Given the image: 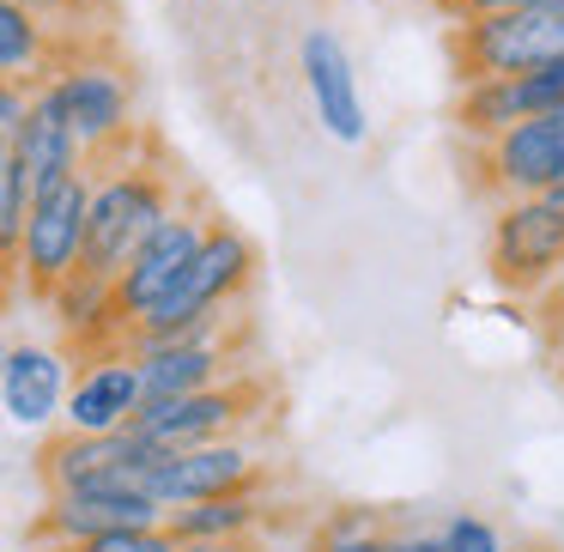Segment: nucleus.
<instances>
[{"instance_id": "27", "label": "nucleus", "mask_w": 564, "mask_h": 552, "mask_svg": "<svg viewBox=\"0 0 564 552\" xmlns=\"http://www.w3.org/2000/svg\"><path fill=\"white\" fill-rule=\"evenodd\" d=\"M25 104H31V86H19V79H7V74H0V147H13Z\"/></svg>"}, {"instance_id": "13", "label": "nucleus", "mask_w": 564, "mask_h": 552, "mask_svg": "<svg viewBox=\"0 0 564 552\" xmlns=\"http://www.w3.org/2000/svg\"><path fill=\"white\" fill-rule=\"evenodd\" d=\"M237 328V322H231ZM231 328H213V334H171V340H140L128 346L140 365V389L147 401L159 394H188V389H213V382L237 377V340Z\"/></svg>"}, {"instance_id": "18", "label": "nucleus", "mask_w": 564, "mask_h": 552, "mask_svg": "<svg viewBox=\"0 0 564 552\" xmlns=\"http://www.w3.org/2000/svg\"><path fill=\"white\" fill-rule=\"evenodd\" d=\"M43 304H50L55 322H62L67 353L86 358V353H104V346H122V316H116V292H110L104 273L74 268Z\"/></svg>"}, {"instance_id": "3", "label": "nucleus", "mask_w": 564, "mask_h": 552, "mask_svg": "<svg viewBox=\"0 0 564 552\" xmlns=\"http://www.w3.org/2000/svg\"><path fill=\"white\" fill-rule=\"evenodd\" d=\"M43 91H50L55 110L74 128L79 152H86V171L134 152V140H140L134 134V79L122 74V62L91 55L86 43H74V50L62 55V67L43 79Z\"/></svg>"}, {"instance_id": "16", "label": "nucleus", "mask_w": 564, "mask_h": 552, "mask_svg": "<svg viewBox=\"0 0 564 552\" xmlns=\"http://www.w3.org/2000/svg\"><path fill=\"white\" fill-rule=\"evenodd\" d=\"M140 522H164V510L140 491H50L31 522V540L43 546H74V540L110 534V528H140Z\"/></svg>"}, {"instance_id": "15", "label": "nucleus", "mask_w": 564, "mask_h": 552, "mask_svg": "<svg viewBox=\"0 0 564 552\" xmlns=\"http://www.w3.org/2000/svg\"><path fill=\"white\" fill-rule=\"evenodd\" d=\"M67 382H74V353L43 340H19L7 346V365H0V413L25 431H43L62 419Z\"/></svg>"}, {"instance_id": "21", "label": "nucleus", "mask_w": 564, "mask_h": 552, "mask_svg": "<svg viewBox=\"0 0 564 552\" xmlns=\"http://www.w3.org/2000/svg\"><path fill=\"white\" fill-rule=\"evenodd\" d=\"M498 79H503V98H510L516 122L522 116H564V55L522 67V74H498Z\"/></svg>"}, {"instance_id": "6", "label": "nucleus", "mask_w": 564, "mask_h": 552, "mask_svg": "<svg viewBox=\"0 0 564 552\" xmlns=\"http://www.w3.org/2000/svg\"><path fill=\"white\" fill-rule=\"evenodd\" d=\"M443 50H449L455 79L522 74V67L564 55V7H528L522 0V7H503V13L467 19V25H449Z\"/></svg>"}, {"instance_id": "22", "label": "nucleus", "mask_w": 564, "mask_h": 552, "mask_svg": "<svg viewBox=\"0 0 564 552\" xmlns=\"http://www.w3.org/2000/svg\"><path fill=\"white\" fill-rule=\"evenodd\" d=\"M43 552H176V534L164 522H140V528H110V534L74 540V546H43Z\"/></svg>"}, {"instance_id": "33", "label": "nucleus", "mask_w": 564, "mask_h": 552, "mask_svg": "<svg viewBox=\"0 0 564 552\" xmlns=\"http://www.w3.org/2000/svg\"><path fill=\"white\" fill-rule=\"evenodd\" d=\"M19 292V280H13V256H7V249H0V304H7V297Z\"/></svg>"}, {"instance_id": "25", "label": "nucleus", "mask_w": 564, "mask_h": 552, "mask_svg": "<svg viewBox=\"0 0 564 552\" xmlns=\"http://www.w3.org/2000/svg\"><path fill=\"white\" fill-rule=\"evenodd\" d=\"M19 7H25V13H37L55 37H67L74 25H86V19L98 13L104 0H19ZM67 43H74V37H67Z\"/></svg>"}, {"instance_id": "32", "label": "nucleus", "mask_w": 564, "mask_h": 552, "mask_svg": "<svg viewBox=\"0 0 564 552\" xmlns=\"http://www.w3.org/2000/svg\"><path fill=\"white\" fill-rule=\"evenodd\" d=\"M394 552H443L437 534H394Z\"/></svg>"}, {"instance_id": "1", "label": "nucleus", "mask_w": 564, "mask_h": 552, "mask_svg": "<svg viewBox=\"0 0 564 552\" xmlns=\"http://www.w3.org/2000/svg\"><path fill=\"white\" fill-rule=\"evenodd\" d=\"M256 280V243H249L237 225L213 219L200 249L188 256L183 280L122 334V346H140V340H171V334H213V328H231V310L237 297L249 292Z\"/></svg>"}, {"instance_id": "34", "label": "nucleus", "mask_w": 564, "mask_h": 552, "mask_svg": "<svg viewBox=\"0 0 564 552\" xmlns=\"http://www.w3.org/2000/svg\"><path fill=\"white\" fill-rule=\"evenodd\" d=\"M546 195H552V201H558V207H564V176H558V183H552V188H546Z\"/></svg>"}, {"instance_id": "23", "label": "nucleus", "mask_w": 564, "mask_h": 552, "mask_svg": "<svg viewBox=\"0 0 564 552\" xmlns=\"http://www.w3.org/2000/svg\"><path fill=\"white\" fill-rule=\"evenodd\" d=\"M25 207H31V188H25V176H19V159H13V147H0V249H7V256L19 249Z\"/></svg>"}, {"instance_id": "7", "label": "nucleus", "mask_w": 564, "mask_h": 552, "mask_svg": "<svg viewBox=\"0 0 564 552\" xmlns=\"http://www.w3.org/2000/svg\"><path fill=\"white\" fill-rule=\"evenodd\" d=\"M86 195H91V171H79V176H62L55 188H43V195H31V207H25L19 249H13V280L37 304L79 268V249H86Z\"/></svg>"}, {"instance_id": "28", "label": "nucleus", "mask_w": 564, "mask_h": 552, "mask_svg": "<svg viewBox=\"0 0 564 552\" xmlns=\"http://www.w3.org/2000/svg\"><path fill=\"white\" fill-rule=\"evenodd\" d=\"M534 304H540V328H546L552 353H558V370H564V285H546Z\"/></svg>"}, {"instance_id": "8", "label": "nucleus", "mask_w": 564, "mask_h": 552, "mask_svg": "<svg viewBox=\"0 0 564 552\" xmlns=\"http://www.w3.org/2000/svg\"><path fill=\"white\" fill-rule=\"evenodd\" d=\"M564 176V116H522L474 147V188L486 201L546 195Z\"/></svg>"}, {"instance_id": "11", "label": "nucleus", "mask_w": 564, "mask_h": 552, "mask_svg": "<svg viewBox=\"0 0 564 552\" xmlns=\"http://www.w3.org/2000/svg\"><path fill=\"white\" fill-rule=\"evenodd\" d=\"M207 225H213V213L183 207V201H176V207L159 219V231H152L147 243H140L134 256L122 261V273L110 280V292H116V316H122V334L134 328V322L147 316V310L159 304V297L171 292L176 280H183V268H188V256L200 249Z\"/></svg>"}, {"instance_id": "29", "label": "nucleus", "mask_w": 564, "mask_h": 552, "mask_svg": "<svg viewBox=\"0 0 564 552\" xmlns=\"http://www.w3.org/2000/svg\"><path fill=\"white\" fill-rule=\"evenodd\" d=\"M443 13V25H467V19H486V13H503V7H522V0H431Z\"/></svg>"}, {"instance_id": "24", "label": "nucleus", "mask_w": 564, "mask_h": 552, "mask_svg": "<svg viewBox=\"0 0 564 552\" xmlns=\"http://www.w3.org/2000/svg\"><path fill=\"white\" fill-rule=\"evenodd\" d=\"M443 552H503V534L486 522V516H474V510H462V516H449V528H443Z\"/></svg>"}, {"instance_id": "37", "label": "nucleus", "mask_w": 564, "mask_h": 552, "mask_svg": "<svg viewBox=\"0 0 564 552\" xmlns=\"http://www.w3.org/2000/svg\"><path fill=\"white\" fill-rule=\"evenodd\" d=\"M558 285H564V273H558Z\"/></svg>"}, {"instance_id": "26", "label": "nucleus", "mask_w": 564, "mask_h": 552, "mask_svg": "<svg viewBox=\"0 0 564 552\" xmlns=\"http://www.w3.org/2000/svg\"><path fill=\"white\" fill-rule=\"evenodd\" d=\"M310 552H394V534L389 528H370V534H328V528H316Z\"/></svg>"}, {"instance_id": "2", "label": "nucleus", "mask_w": 564, "mask_h": 552, "mask_svg": "<svg viewBox=\"0 0 564 552\" xmlns=\"http://www.w3.org/2000/svg\"><path fill=\"white\" fill-rule=\"evenodd\" d=\"M176 207V183L164 164H147L134 152L110 164H91V195H86V249L79 268L116 280L122 261L159 231V219Z\"/></svg>"}, {"instance_id": "5", "label": "nucleus", "mask_w": 564, "mask_h": 552, "mask_svg": "<svg viewBox=\"0 0 564 552\" xmlns=\"http://www.w3.org/2000/svg\"><path fill=\"white\" fill-rule=\"evenodd\" d=\"M268 407V382H256L249 370L213 382V389H188V394H159L140 401L128 431L147 450H188V443H213V437H243Z\"/></svg>"}, {"instance_id": "9", "label": "nucleus", "mask_w": 564, "mask_h": 552, "mask_svg": "<svg viewBox=\"0 0 564 552\" xmlns=\"http://www.w3.org/2000/svg\"><path fill=\"white\" fill-rule=\"evenodd\" d=\"M249 486H261V455L249 450L243 437H213V443H188V450H159L147 462V474H140V491H147L159 510L219 498V491H249Z\"/></svg>"}, {"instance_id": "30", "label": "nucleus", "mask_w": 564, "mask_h": 552, "mask_svg": "<svg viewBox=\"0 0 564 552\" xmlns=\"http://www.w3.org/2000/svg\"><path fill=\"white\" fill-rule=\"evenodd\" d=\"M322 528H328V534H370V528H389V522H382L370 504H346V510H334Z\"/></svg>"}, {"instance_id": "31", "label": "nucleus", "mask_w": 564, "mask_h": 552, "mask_svg": "<svg viewBox=\"0 0 564 552\" xmlns=\"http://www.w3.org/2000/svg\"><path fill=\"white\" fill-rule=\"evenodd\" d=\"M176 552H273L261 534H225V540H176Z\"/></svg>"}, {"instance_id": "19", "label": "nucleus", "mask_w": 564, "mask_h": 552, "mask_svg": "<svg viewBox=\"0 0 564 552\" xmlns=\"http://www.w3.org/2000/svg\"><path fill=\"white\" fill-rule=\"evenodd\" d=\"M74 50L67 37H55L37 13H25L19 0H0V74L37 91L43 79L62 67V55Z\"/></svg>"}, {"instance_id": "14", "label": "nucleus", "mask_w": 564, "mask_h": 552, "mask_svg": "<svg viewBox=\"0 0 564 552\" xmlns=\"http://www.w3.org/2000/svg\"><path fill=\"white\" fill-rule=\"evenodd\" d=\"M140 401H147V389H140L134 353L128 346H104V353H86V370H74V382H67L62 425L67 431H122Z\"/></svg>"}, {"instance_id": "10", "label": "nucleus", "mask_w": 564, "mask_h": 552, "mask_svg": "<svg viewBox=\"0 0 564 552\" xmlns=\"http://www.w3.org/2000/svg\"><path fill=\"white\" fill-rule=\"evenodd\" d=\"M159 450L134 431H67L43 443V486L50 491H140V474ZM147 498V491H140Z\"/></svg>"}, {"instance_id": "20", "label": "nucleus", "mask_w": 564, "mask_h": 552, "mask_svg": "<svg viewBox=\"0 0 564 552\" xmlns=\"http://www.w3.org/2000/svg\"><path fill=\"white\" fill-rule=\"evenodd\" d=\"M268 522H280V516H273V504L261 498V486H249V491H219V498H200V504H176V510H164V528H171L176 540L261 534Z\"/></svg>"}, {"instance_id": "12", "label": "nucleus", "mask_w": 564, "mask_h": 552, "mask_svg": "<svg viewBox=\"0 0 564 552\" xmlns=\"http://www.w3.org/2000/svg\"><path fill=\"white\" fill-rule=\"evenodd\" d=\"M297 74H304V91H310V110H316L322 134L340 140V147H365L370 116H365V91H358V67L328 25L304 31V43H297Z\"/></svg>"}, {"instance_id": "4", "label": "nucleus", "mask_w": 564, "mask_h": 552, "mask_svg": "<svg viewBox=\"0 0 564 552\" xmlns=\"http://www.w3.org/2000/svg\"><path fill=\"white\" fill-rule=\"evenodd\" d=\"M491 231H486V273L498 292L534 304L546 285L564 273V207L552 195H516L491 201Z\"/></svg>"}, {"instance_id": "17", "label": "nucleus", "mask_w": 564, "mask_h": 552, "mask_svg": "<svg viewBox=\"0 0 564 552\" xmlns=\"http://www.w3.org/2000/svg\"><path fill=\"white\" fill-rule=\"evenodd\" d=\"M13 159H19V176H25L31 195H43V188H55L62 176H79L86 171V152H79L74 128H67V116L55 110L50 91H31L25 116H19V134H13Z\"/></svg>"}, {"instance_id": "35", "label": "nucleus", "mask_w": 564, "mask_h": 552, "mask_svg": "<svg viewBox=\"0 0 564 552\" xmlns=\"http://www.w3.org/2000/svg\"><path fill=\"white\" fill-rule=\"evenodd\" d=\"M528 7H564V0H528Z\"/></svg>"}, {"instance_id": "36", "label": "nucleus", "mask_w": 564, "mask_h": 552, "mask_svg": "<svg viewBox=\"0 0 564 552\" xmlns=\"http://www.w3.org/2000/svg\"><path fill=\"white\" fill-rule=\"evenodd\" d=\"M0 365H7V346H0Z\"/></svg>"}]
</instances>
